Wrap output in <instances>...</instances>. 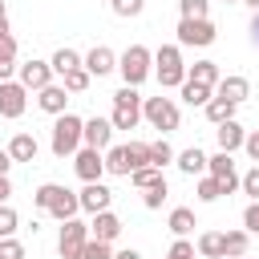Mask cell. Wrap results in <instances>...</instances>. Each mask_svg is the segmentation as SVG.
Masks as SVG:
<instances>
[{
	"label": "cell",
	"instance_id": "b9f144b4",
	"mask_svg": "<svg viewBox=\"0 0 259 259\" xmlns=\"http://www.w3.org/2000/svg\"><path fill=\"white\" fill-rule=\"evenodd\" d=\"M239 186H243V190H247L251 198H259V162H255V166H251V170H247V174L239 178Z\"/></svg>",
	"mask_w": 259,
	"mask_h": 259
},
{
	"label": "cell",
	"instance_id": "f907efd6",
	"mask_svg": "<svg viewBox=\"0 0 259 259\" xmlns=\"http://www.w3.org/2000/svg\"><path fill=\"white\" fill-rule=\"evenodd\" d=\"M8 166H12V154H8V150H0V174H8Z\"/></svg>",
	"mask_w": 259,
	"mask_h": 259
},
{
	"label": "cell",
	"instance_id": "7bdbcfd3",
	"mask_svg": "<svg viewBox=\"0 0 259 259\" xmlns=\"http://www.w3.org/2000/svg\"><path fill=\"white\" fill-rule=\"evenodd\" d=\"M243 231H247V235H259V198L243 210Z\"/></svg>",
	"mask_w": 259,
	"mask_h": 259
},
{
	"label": "cell",
	"instance_id": "11a10c76",
	"mask_svg": "<svg viewBox=\"0 0 259 259\" xmlns=\"http://www.w3.org/2000/svg\"><path fill=\"white\" fill-rule=\"evenodd\" d=\"M243 4H251V8H259V0H243Z\"/></svg>",
	"mask_w": 259,
	"mask_h": 259
},
{
	"label": "cell",
	"instance_id": "2e32d148",
	"mask_svg": "<svg viewBox=\"0 0 259 259\" xmlns=\"http://www.w3.org/2000/svg\"><path fill=\"white\" fill-rule=\"evenodd\" d=\"M36 105H40L45 113H53V117H57V113H65V105H69V89L49 81L45 89H36Z\"/></svg>",
	"mask_w": 259,
	"mask_h": 259
},
{
	"label": "cell",
	"instance_id": "4dcf8cb0",
	"mask_svg": "<svg viewBox=\"0 0 259 259\" xmlns=\"http://www.w3.org/2000/svg\"><path fill=\"white\" fill-rule=\"evenodd\" d=\"M130 182H134L138 190H146V186H154V182H162V170H158L154 162H146V166H138V170H130Z\"/></svg>",
	"mask_w": 259,
	"mask_h": 259
},
{
	"label": "cell",
	"instance_id": "7a4b0ae2",
	"mask_svg": "<svg viewBox=\"0 0 259 259\" xmlns=\"http://www.w3.org/2000/svg\"><path fill=\"white\" fill-rule=\"evenodd\" d=\"M109 121H113V130H134V125L142 121V93H138L134 85H121V89L113 93V113H109Z\"/></svg>",
	"mask_w": 259,
	"mask_h": 259
},
{
	"label": "cell",
	"instance_id": "cb8c5ba5",
	"mask_svg": "<svg viewBox=\"0 0 259 259\" xmlns=\"http://www.w3.org/2000/svg\"><path fill=\"white\" fill-rule=\"evenodd\" d=\"M247 247H251V235H247V231H227V235H223V259H227V255H231V259H243Z\"/></svg>",
	"mask_w": 259,
	"mask_h": 259
},
{
	"label": "cell",
	"instance_id": "d6a6232c",
	"mask_svg": "<svg viewBox=\"0 0 259 259\" xmlns=\"http://www.w3.org/2000/svg\"><path fill=\"white\" fill-rule=\"evenodd\" d=\"M166 194H170V190H166V178H162V182H154V186H146V190H142L146 210H158V206L166 202Z\"/></svg>",
	"mask_w": 259,
	"mask_h": 259
},
{
	"label": "cell",
	"instance_id": "1f68e13d",
	"mask_svg": "<svg viewBox=\"0 0 259 259\" xmlns=\"http://www.w3.org/2000/svg\"><path fill=\"white\" fill-rule=\"evenodd\" d=\"M150 162H154V166L162 170L166 162H174V146H170L166 138H158V142H150Z\"/></svg>",
	"mask_w": 259,
	"mask_h": 259
},
{
	"label": "cell",
	"instance_id": "d4e9b609",
	"mask_svg": "<svg viewBox=\"0 0 259 259\" xmlns=\"http://www.w3.org/2000/svg\"><path fill=\"white\" fill-rule=\"evenodd\" d=\"M178 89H182V101H186V105H206V101L214 97V89H210V85H198V81H190V77H186Z\"/></svg>",
	"mask_w": 259,
	"mask_h": 259
},
{
	"label": "cell",
	"instance_id": "5bb4252c",
	"mask_svg": "<svg viewBox=\"0 0 259 259\" xmlns=\"http://www.w3.org/2000/svg\"><path fill=\"white\" fill-rule=\"evenodd\" d=\"M77 210H81V198H77L69 186H57V194H53V202H49V214H53L57 223H65V219H77Z\"/></svg>",
	"mask_w": 259,
	"mask_h": 259
},
{
	"label": "cell",
	"instance_id": "3957f363",
	"mask_svg": "<svg viewBox=\"0 0 259 259\" xmlns=\"http://www.w3.org/2000/svg\"><path fill=\"white\" fill-rule=\"evenodd\" d=\"M150 61H154V53H150L146 45H130V49L117 57V73H121V81L138 89V85L150 77Z\"/></svg>",
	"mask_w": 259,
	"mask_h": 259
},
{
	"label": "cell",
	"instance_id": "681fc988",
	"mask_svg": "<svg viewBox=\"0 0 259 259\" xmlns=\"http://www.w3.org/2000/svg\"><path fill=\"white\" fill-rule=\"evenodd\" d=\"M12 194V182H8V174H0V202Z\"/></svg>",
	"mask_w": 259,
	"mask_h": 259
},
{
	"label": "cell",
	"instance_id": "30bf717a",
	"mask_svg": "<svg viewBox=\"0 0 259 259\" xmlns=\"http://www.w3.org/2000/svg\"><path fill=\"white\" fill-rule=\"evenodd\" d=\"M28 105V89L20 81H0V117H20Z\"/></svg>",
	"mask_w": 259,
	"mask_h": 259
},
{
	"label": "cell",
	"instance_id": "f546056e",
	"mask_svg": "<svg viewBox=\"0 0 259 259\" xmlns=\"http://www.w3.org/2000/svg\"><path fill=\"white\" fill-rule=\"evenodd\" d=\"M105 170H109V174H130V154H125V146H109V150H105Z\"/></svg>",
	"mask_w": 259,
	"mask_h": 259
},
{
	"label": "cell",
	"instance_id": "484cf974",
	"mask_svg": "<svg viewBox=\"0 0 259 259\" xmlns=\"http://www.w3.org/2000/svg\"><path fill=\"white\" fill-rule=\"evenodd\" d=\"M194 227H198V223H194V210H190V206H174V210H170V231H174L178 239H186Z\"/></svg>",
	"mask_w": 259,
	"mask_h": 259
},
{
	"label": "cell",
	"instance_id": "d6986e66",
	"mask_svg": "<svg viewBox=\"0 0 259 259\" xmlns=\"http://www.w3.org/2000/svg\"><path fill=\"white\" fill-rule=\"evenodd\" d=\"M214 89H219V97H227V101H235V105H239V101H247L251 81H247V77H219V85H214Z\"/></svg>",
	"mask_w": 259,
	"mask_h": 259
},
{
	"label": "cell",
	"instance_id": "8d00e7d4",
	"mask_svg": "<svg viewBox=\"0 0 259 259\" xmlns=\"http://www.w3.org/2000/svg\"><path fill=\"white\" fill-rule=\"evenodd\" d=\"M198 198L202 202H214V198H223V186H219V178H198Z\"/></svg>",
	"mask_w": 259,
	"mask_h": 259
},
{
	"label": "cell",
	"instance_id": "7c38bea8",
	"mask_svg": "<svg viewBox=\"0 0 259 259\" xmlns=\"http://www.w3.org/2000/svg\"><path fill=\"white\" fill-rule=\"evenodd\" d=\"M81 65L89 69V77H105V73H113V69H117V57H113V49L93 45V49L81 57Z\"/></svg>",
	"mask_w": 259,
	"mask_h": 259
},
{
	"label": "cell",
	"instance_id": "52a82bcc",
	"mask_svg": "<svg viewBox=\"0 0 259 259\" xmlns=\"http://www.w3.org/2000/svg\"><path fill=\"white\" fill-rule=\"evenodd\" d=\"M85 239H89V223H81V219H65L61 239H57L61 259H77V255H81V247H85Z\"/></svg>",
	"mask_w": 259,
	"mask_h": 259
},
{
	"label": "cell",
	"instance_id": "7dc6e473",
	"mask_svg": "<svg viewBox=\"0 0 259 259\" xmlns=\"http://www.w3.org/2000/svg\"><path fill=\"white\" fill-rule=\"evenodd\" d=\"M251 45L259 49V8H255V16H251Z\"/></svg>",
	"mask_w": 259,
	"mask_h": 259
},
{
	"label": "cell",
	"instance_id": "9c48e42d",
	"mask_svg": "<svg viewBox=\"0 0 259 259\" xmlns=\"http://www.w3.org/2000/svg\"><path fill=\"white\" fill-rule=\"evenodd\" d=\"M109 142H113V121H109V117H89V121H81V146H89V150H109Z\"/></svg>",
	"mask_w": 259,
	"mask_h": 259
},
{
	"label": "cell",
	"instance_id": "db71d44e",
	"mask_svg": "<svg viewBox=\"0 0 259 259\" xmlns=\"http://www.w3.org/2000/svg\"><path fill=\"white\" fill-rule=\"evenodd\" d=\"M4 16H8V8H4V0H0V20H4Z\"/></svg>",
	"mask_w": 259,
	"mask_h": 259
},
{
	"label": "cell",
	"instance_id": "44dd1931",
	"mask_svg": "<svg viewBox=\"0 0 259 259\" xmlns=\"http://www.w3.org/2000/svg\"><path fill=\"white\" fill-rule=\"evenodd\" d=\"M178 170H182L186 178H198V174L206 170V154H202L198 146H190V150H182V154H178Z\"/></svg>",
	"mask_w": 259,
	"mask_h": 259
},
{
	"label": "cell",
	"instance_id": "f35d334b",
	"mask_svg": "<svg viewBox=\"0 0 259 259\" xmlns=\"http://www.w3.org/2000/svg\"><path fill=\"white\" fill-rule=\"evenodd\" d=\"M178 8H182V16H186V20H202L210 4H206V0H178Z\"/></svg>",
	"mask_w": 259,
	"mask_h": 259
},
{
	"label": "cell",
	"instance_id": "e575fe53",
	"mask_svg": "<svg viewBox=\"0 0 259 259\" xmlns=\"http://www.w3.org/2000/svg\"><path fill=\"white\" fill-rule=\"evenodd\" d=\"M125 154H130V170L146 166V162H150V142H130V146H125Z\"/></svg>",
	"mask_w": 259,
	"mask_h": 259
},
{
	"label": "cell",
	"instance_id": "74e56055",
	"mask_svg": "<svg viewBox=\"0 0 259 259\" xmlns=\"http://www.w3.org/2000/svg\"><path fill=\"white\" fill-rule=\"evenodd\" d=\"M53 194H57V182H45V186H36V190H32V206H36V210H49Z\"/></svg>",
	"mask_w": 259,
	"mask_h": 259
},
{
	"label": "cell",
	"instance_id": "9a60e30c",
	"mask_svg": "<svg viewBox=\"0 0 259 259\" xmlns=\"http://www.w3.org/2000/svg\"><path fill=\"white\" fill-rule=\"evenodd\" d=\"M121 235V219L113 210H97L93 223H89V239H101V243H113Z\"/></svg>",
	"mask_w": 259,
	"mask_h": 259
},
{
	"label": "cell",
	"instance_id": "6da1fadb",
	"mask_svg": "<svg viewBox=\"0 0 259 259\" xmlns=\"http://www.w3.org/2000/svg\"><path fill=\"white\" fill-rule=\"evenodd\" d=\"M154 73H158V85L162 89H178L186 81V65H182V53L178 45H162L154 53Z\"/></svg>",
	"mask_w": 259,
	"mask_h": 259
},
{
	"label": "cell",
	"instance_id": "4fadbf2b",
	"mask_svg": "<svg viewBox=\"0 0 259 259\" xmlns=\"http://www.w3.org/2000/svg\"><path fill=\"white\" fill-rule=\"evenodd\" d=\"M49 81H53V65H49V61H36V57H32V61L20 65V85H24V89H45Z\"/></svg>",
	"mask_w": 259,
	"mask_h": 259
},
{
	"label": "cell",
	"instance_id": "8fae6325",
	"mask_svg": "<svg viewBox=\"0 0 259 259\" xmlns=\"http://www.w3.org/2000/svg\"><path fill=\"white\" fill-rule=\"evenodd\" d=\"M206 170H210V178H219L223 194L239 190V174H235V162H231V154H227V150H219L214 158H206Z\"/></svg>",
	"mask_w": 259,
	"mask_h": 259
},
{
	"label": "cell",
	"instance_id": "f5cc1de1",
	"mask_svg": "<svg viewBox=\"0 0 259 259\" xmlns=\"http://www.w3.org/2000/svg\"><path fill=\"white\" fill-rule=\"evenodd\" d=\"M8 32H12V28H8V16H4V20H0V36H8Z\"/></svg>",
	"mask_w": 259,
	"mask_h": 259
},
{
	"label": "cell",
	"instance_id": "f1b7e54d",
	"mask_svg": "<svg viewBox=\"0 0 259 259\" xmlns=\"http://www.w3.org/2000/svg\"><path fill=\"white\" fill-rule=\"evenodd\" d=\"M89 81H93V77H89V69H85V65H77V69H69V73L61 77V85H65L69 93H85V89H89Z\"/></svg>",
	"mask_w": 259,
	"mask_h": 259
},
{
	"label": "cell",
	"instance_id": "bcb514c9",
	"mask_svg": "<svg viewBox=\"0 0 259 259\" xmlns=\"http://www.w3.org/2000/svg\"><path fill=\"white\" fill-rule=\"evenodd\" d=\"M243 150H247V154H251V158L259 162V130H251V134L243 138Z\"/></svg>",
	"mask_w": 259,
	"mask_h": 259
},
{
	"label": "cell",
	"instance_id": "c3c4849f",
	"mask_svg": "<svg viewBox=\"0 0 259 259\" xmlns=\"http://www.w3.org/2000/svg\"><path fill=\"white\" fill-rule=\"evenodd\" d=\"M12 69H16L12 61H0V81H12Z\"/></svg>",
	"mask_w": 259,
	"mask_h": 259
},
{
	"label": "cell",
	"instance_id": "603a6c76",
	"mask_svg": "<svg viewBox=\"0 0 259 259\" xmlns=\"http://www.w3.org/2000/svg\"><path fill=\"white\" fill-rule=\"evenodd\" d=\"M202 109H206V121H214V125H219V121H231V117H235V109H239V105H235V101H227V97H219V93H214V97H210V101H206V105H202Z\"/></svg>",
	"mask_w": 259,
	"mask_h": 259
},
{
	"label": "cell",
	"instance_id": "60d3db41",
	"mask_svg": "<svg viewBox=\"0 0 259 259\" xmlns=\"http://www.w3.org/2000/svg\"><path fill=\"white\" fill-rule=\"evenodd\" d=\"M109 4L117 16H142V8H146V0H109Z\"/></svg>",
	"mask_w": 259,
	"mask_h": 259
},
{
	"label": "cell",
	"instance_id": "83f0119b",
	"mask_svg": "<svg viewBox=\"0 0 259 259\" xmlns=\"http://www.w3.org/2000/svg\"><path fill=\"white\" fill-rule=\"evenodd\" d=\"M49 65H53V73H61V77H65L69 69H77V65H81V53H77V49H57Z\"/></svg>",
	"mask_w": 259,
	"mask_h": 259
},
{
	"label": "cell",
	"instance_id": "ee69618b",
	"mask_svg": "<svg viewBox=\"0 0 259 259\" xmlns=\"http://www.w3.org/2000/svg\"><path fill=\"white\" fill-rule=\"evenodd\" d=\"M166 259H194V243L190 239H174V247H170Z\"/></svg>",
	"mask_w": 259,
	"mask_h": 259
},
{
	"label": "cell",
	"instance_id": "5b68a950",
	"mask_svg": "<svg viewBox=\"0 0 259 259\" xmlns=\"http://www.w3.org/2000/svg\"><path fill=\"white\" fill-rule=\"evenodd\" d=\"M142 117H146L154 130H162V134L178 130V121H182V113H178V105H174L170 97H142Z\"/></svg>",
	"mask_w": 259,
	"mask_h": 259
},
{
	"label": "cell",
	"instance_id": "6f0895ef",
	"mask_svg": "<svg viewBox=\"0 0 259 259\" xmlns=\"http://www.w3.org/2000/svg\"><path fill=\"white\" fill-rule=\"evenodd\" d=\"M243 259H247V255H243Z\"/></svg>",
	"mask_w": 259,
	"mask_h": 259
},
{
	"label": "cell",
	"instance_id": "8992f818",
	"mask_svg": "<svg viewBox=\"0 0 259 259\" xmlns=\"http://www.w3.org/2000/svg\"><path fill=\"white\" fill-rule=\"evenodd\" d=\"M178 45H194V49H206V45H214V36H219V28L210 24V16H202V20H178Z\"/></svg>",
	"mask_w": 259,
	"mask_h": 259
},
{
	"label": "cell",
	"instance_id": "816d5d0a",
	"mask_svg": "<svg viewBox=\"0 0 259 259\" xmlns=\"http://www.w3.org/2000/svg\"><path fill=\"white\" fill-rule=\"evenodd\" d=\"M113 259H142V255H138V251H134V247H125V251H117V255H113Z\"/></svg>",
	"mask_w": 259,
	"mask_h": 259
},
{
	"label": "cell",
	"instance_id": "ab89813d",
	"mask_svg": "<svg viewBox=\"0 0 259 259\" xmlns=\"http://www.w3.org/2000/svg\"><path fill=\"white\" fill-rule=\"evenodd\" d=\"M0 259H24V243L20 239H0Z\"/></svg>",
	"mask_w": 259,
	"mask_h": 259
},
{
	"label": "cell",
	"instance_id": "9f6ffc18",
	"mask_svg": "<svg viewBox=\"0 0 259 259\" xmlns=\"http://www.w3.org/2000/svg\"><path fill=\"white\" fill-rule=\"evenodd\" d=\"M223 4H235V0H223Z\"/></svg>",
	"mask_w": 259,
	"mask_h": 259
},
{
	"label": "cell",
	"instance_id": "ba28073f",
	"mask_svg": "<svg viewBox=\"0 0 259 259\" xmlns=\"http://www.w3.org/2000/svg\"><path fill=\"white\" fill-rule=\"evenodd\" d=\"M73 170H77V178H81V182H101V174H105V154H101V150L81 146V150L73 154Z\"/></svg>",
	"mask_w": 259,
	"mask_h": 259
},
{
	"label": "cell",
	"instance_id": "ac0fdd59",
	"mask_svg": "<svg viewBox=\"0 0 259 259\" xmlns=\"http://www.w3.org/2000/svg\"><path fill=\"white\" fill-rule=\"evenodd\" d=\"M214 138H219V150H227V154H235L239 146H243V138H247V130L231 117V121H219V130H214Z\"/></svg>",
	"mask_w": 259,
	"mask_h": 259
},
{
	"label": "cell",
	"instance_id": "4316f807",
	"mask_svg": "<svg viewBox=\"0 0 259 259\" xmlns=\"http://www.w3.org/2000/svg\"><path fill=\"white\" fill-rule=\"evenodd\" d=\"M194 251H198L202 259H223V235H219V231H202L198 243H194Z\"/></svg>",
	"mask_w": 259,
	"mask_h": 259
},
{
	"label": "cell",
	"instance_id": "f6af8a7d",
	"mask_svg": "<svg viewBox=\"0 0 259 259\" xmlns=\"http://www.w3.org/2000/svg\"><path fill=\"white\" fill-rule=\"evenodd\" d=\"M16 57V36L8 32V36H0V61H12Z\"/></svg>",
	"mask_w": 259,
	"mask_h": 259
},
{
	"label": "cell",
	"instance_id": "ffe728a7",
	"mask_svg": "<svg viewBox=\"0 0 259 259\" xmlns=\"http://www.w3.org/2000/svg\"><path fill=\"white\" fill-rule=\"evenodd\" d=\"M36 138L32 134H16L12 142H8V154H12V162H36Z\"/></svg>",
	"mask_w": 259,
	"mask_h": 259
},
{
	"label": "cell",
	"instance_id": "e0dca14e",
	"mask_svg": "<svg viewBox=\"0 0 259 259\" xmlns=\"http://www.w3.org/2000/svg\"><path fill=\"white\" fill-rule=\"evenodd\" d=\"M77 198H81V210L97 214V210H109V198H113V190H109V186H101V182H85V190H81Z\"/></svg>",
	"mask_w": 259,
	"mask_h": 259
},
{
	"label": "cell",
	"instance_id": "d590c367",
	"mask_svg": "<svg viewBox=\"0 0 259 259\" xmlns=\"http://www.w3.org/2000/svg\"><path fill=\"white\" fill-rule=\"evenodd\" d=\"M16 227H20V219H16V210H12L8 202H0V239H8V235H16Z\"/></svg>",
	"mask_w": 259,
	"mask_h": 259
},
{
	"label": "cell",
	"instance_id": "277c9868",
	"mask_svg": "<svg viewBox=\"0 0 259 259\" xmlns=\"http://www.w3.org/2000/svg\"><path fill=\"white\" fill-rule=\"evenodd\" d=\"M81 150V117L77 113H57V125H53V154L57 158H69Z\"/></svg>",
	"mask_w": 259,
	"mask_h": 259
},
{
	"label": "cell",
	"instance_id": "836d02e7",
	"mask_svg": "<svg viewBox=\"0 0 259 259\" xmlns=\"http://www.w3.org/2000/svg\"><path fill=\"white\" fill-rule=\"evenodd\" d=\"M77 259H113V251H109V243H101V239H85V247H81Z\"/></svg>",
	"mask_w": 259,
	"mask_h": 259
},
{
	"label": "cell",
	"instance_id": "7402d4cb",
	"mask_svg": "<svg viewBox=\"0 0 259 259\" xmlns=\"http://www.w3.org/2000/svg\"><path fill=\"white\" fill-rule=\"evenodd\" d=\"M186 77L214 89V85H219V65H214V61H194V65H186Z\"/></svg>",
	"mask_w": 259,
	"mask_h": 259
}]
</instances>
